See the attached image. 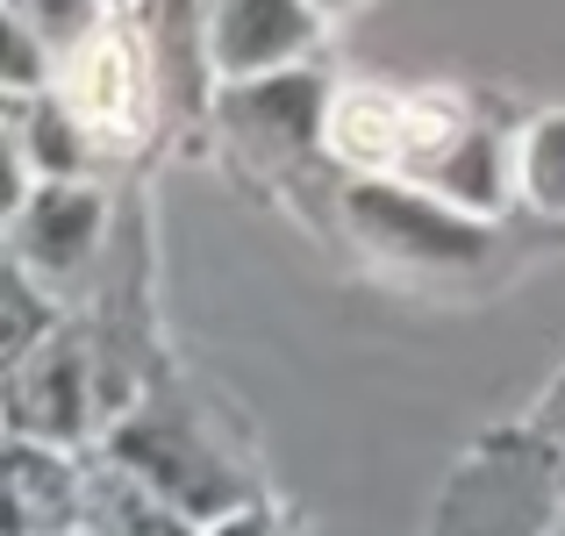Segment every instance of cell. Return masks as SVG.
<instances>
[{"label":"cell","mask_w":565,"mask_h":536,"mask_svg":"<svg viewBox=\"0 0 565 536\" xmlns=\"http://www.w3.org/2000/svg\"><path fill=\"white\" fill-rule=\"evenodd\" d=\"M322 14L308 0H215L207 14V65L230 86H258L273 72H287L294 57H308Z\"/></svg>","instance_id":"cell-1"},{"label":"cell","mask_w":565,"mask_h":536,"mask_svg":"<svg viewBox=\"0 0 565 536\" xmlns=\"http://www.w3.org/2000/svg\"><path fill=\"white\" fill-rule=\"evenodd\" d=\"M8 400H14V443H72L79 437V415H86V372H79V357H72L65 344H43V357H22L14 365V386H8Z\"/></svg>","instance_id":"cell-2"},{"label":"cell","mask_w":565,"mask_h":536,"mask_svg":"<svg viewBox=\"0 0 565 536\" xmlns=\"http://www.w3.org/2000/svg\"><path fill=\"white\" fill-rule=\"evenodd\" d=\"M100 236V201L72 179H51L43 193L22 201V258L14 265H43V272H79L86 250Z\"/></svg>","instance_id":"cell-3"},{"label":"cell","mask_w":565,"mask_h":536,"mask_svg":"<svg viewBox=\"0 0 565 536\" xmlns=\"http://www.w3.org/2000/svg\"><path fill=\"white\" fill-rule=\"evenodd\" d=\"M137 57L115 29H94L79 43V65H72V122L79 129H137Z\"/></svg>","instance_id":"cell-4"},{"label":"cell","mask_w":565,"mask_h":536,"mask_svg":"<svg viewBox=\"0 0 565 536\" xmlns=\"http://www.w3.org/2000/svg\"><path fill=\"white\" fill-rule=\"evenodd\" d=\"M8 515L14 536H72L79 494H72V472L51 443H14L8 451Z\"/></svg>","instance_id":"cell-5"},{"label":"cell","mask_w":565,"mask_h":536,"mask_svg":"<svg viewBox=\"0 0 565 536\" xmlns=\"http://www.w3.org/2000/svg\"><path fill=\"white\" fill-rule=\"evenodd\" d=\"M8 22H22L51 51H72L94 36V0H8Z\"/></svg>","instance_id":"cell-6"},{"label":"cell","mask_w":565,"mask_h":536,"mask_svg":"<svg viewBox=\"0 0 565 536\" xmlns=\"http://www.w3.org/2000/svg\"><path fill=\"white\" fill-rule=\"evenodd\" d=\"M8 86L14 94H36L43 86V43L29 36L22 22H8Z\"/></svg>","instance_id":"cell-7"},{"label":"cell","mask_w":565,"mask_h":536,"mask_svg":"<svg viewBox=\"0 0 565 536\" xmlns=\"http://www.w3.org/2000/svg\"><path fill=\"white\" fill-rule=\"evenodd\" d=\"M316 14H344V8H359V0H308Z\"/></svg>","instance_id":"cell-8"},{"label":"cell","mask_w":565,"mask_h":536,"mask_svg":"<svg viewBox=\"0 0 565 536\" xmlns=\"http://www.w3.org/2000/svg\"><path fill=\"white\" fill-rule=\"evenodd\" d=\"M215 536H265V529H258V523H222Z\"/></svg>","instance_id":"cell-9"}]
</instances>
